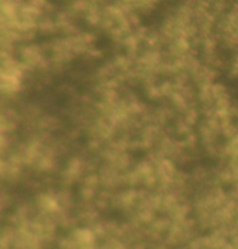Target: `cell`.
Masks as SVG:
<instances>
[{"label":"cell","mask_w":238,"mask_h":249,"mask_svg":"<svg viewBox=\"0 0 238 249\" xmlns=\"http://www.w3.org/2000/svg\"><path fill=\"white\" fill-rule=\"evenodd\" d=\"M13 75H14V73H12V72H10V73L6 72V77H12ZM6 81L10 82V83H17V79L16 78H7V79H6Z\"/></svg>","instance_id":"6da1fadb"}]
</instances>
